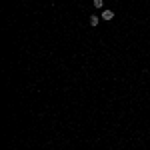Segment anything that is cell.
Masks as SVG:
<instances>
[{"label":"cell","mask_w":150,"mask_h":150,"mask_svg":"<svg viewBox=\"0 0 150 150\" xmlns=\"http://www.w3.org/2000/svg\"><path fill=\"white\" fill-rule=\"evenodd\" d=\"M94 6H96V8H102V6H104V0H94Z\"/></svg>","instance_id":"3957f363"},{"label":"cell","mask_w":150,"mask_h":150,"mask_svg":"<svg viewBox=\"0 0 150 150\" xmlns=\"http://www.w3.org/2000/svg\"><path fill=\"white\" fill-rule=\"evenodd\" d=\"M112 18H114L112 10H104V12H102V20H112Z\"/></svg>","instance_id":"6da1fadb"},{"label":"cell","mask_w":150,"mask_h":150,"mask_svg":"<svg viewBox=\"0 0 150 150\" xmlns=\"http://www.w3.org/2000/svg\"><path fill=\"white\" fill-rule=\"evenodd\" d=\"M90 24L92 26H98V16H90Z\"/></svg>","instance_id":"7a4b0ae2"}]
</instances>
